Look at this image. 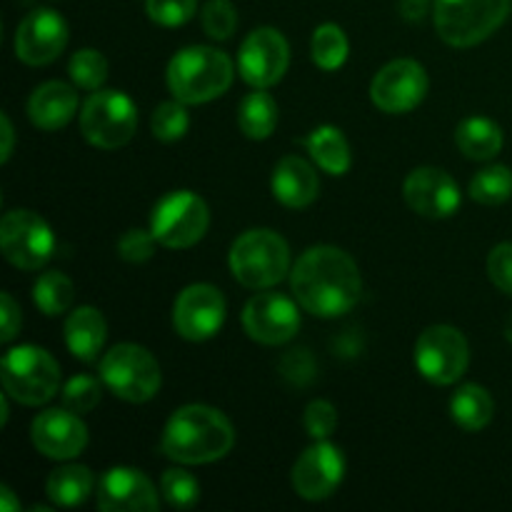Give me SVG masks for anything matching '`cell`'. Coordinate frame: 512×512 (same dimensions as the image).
<instances>
[{"label":"cell","mask_w":512,"mask_h":512,"mask_svg":"<svg viewBox=\"0 0 512 512\" xmlns=\"http://www.w3.org/2000/svg\"><path fill=\"white\" fill-rule=\"evenodd\" d=\"M405 203L423 218H450L458 213L460 188L445 170L415 168L403 185Z\"/></svg>","instance_id":"cell-19"},{"label":"cell","mask_w":512,"mask_h":512,"mask_svg":"<svg viewBox=\"0 0 512 512\" xmlns=\"http://www.w3.org/2000/svg\"><path fill=\"white\" fill-rule=\"evenodd\" d=\"M160 490H163V498L168 500V505H173L175 510L195 508L200 500V483L185 470H165Z\"/></svg>","instance_id":"cell-34"},{"label":"cell","mask_w":512,"mask_h":512,"mask_svg":"<svg viewBox=\"0 0 512 512\" xmlns=\"http://www.w3.org/2000/svg\"><path fill=\"white\" fill-rule=\"evenodd\" d=\"M145 10L153 23L163 28H180L198 13V0H148Z\"/></svg>","instance_id":"cell-37"},{"label":"cell","mask_w":512,"mask_h":512,"mask_svg":"<svg viewBox=\"0 0 512 512\" xmlns=\"http://www.w3.org/2000/svg\"><path fill=\"white\" fill-rule=\"evenodd\" d=\"M68 45V23L50 8L33 10L15 30V55L28 65H48Z\"/></svg>","instance_id":"cell-16"},{"label":"cell","mask_w":512,"mask_h":512,"mask_svg":"<svg viewBox=\"0 0 512 512\" xmlns=\"http://www.w3.org/2000/svg\"><path fill=\"white\" fill-rule=\"evenodd\" d=\"M493 413L495 403L483 385H463L453 395V400H450V415H453L455 425H460L468 433H478V430L488 428L490 420H493Z\"/></svg>","instance_id":"cell-27"},{"label":"cell","mask_w":512,"mask_h":512,"mask_svg":"<svg viewBox=\"0 0 512 512\" xmlns=\"http://www.w3.org/2000/svg\"><path fill=\"white\" fill-rule=\"evenodd\" d=\"M430 13V0H400V15L410 23H418Z\"/></svg>","instance_id":"cell-42"},{"label":"cell","mask_w":512,"mask_h":512,"mask_svg":"<svg viewBox=\"0 0 512 512\" xmlns=\"http://www.w3.org/2000/svg\"><path fill=\"white\" fill-rule=\"evenodd\" d=\"M93 488L95 478L90 468H85V465H63V468L50 473L48 483H45V495L58 508H75V505L88 500Z\"/></svg>","instance_id":"cell-26"},{"label":"cell","mask_w":512,"mask_h":512,"mask_svg":"<svg viewBox=\"0 0 512 512\" xmlns=\"http://www.w3.org/2000/svg\"><path fill=\"white\" fill-rule=\"evenodd\" d=\"M8 398H10L8 393H5L3 398H0V425L8 423Z\"/></svg>","instance_id":"cell-45"},{"label":"cell","mask_w":512,"mask_h":512,"mask_svg":"<svg viewBox=\"0 0 512 512\" xmlns=\"http://www.w3.org/2000/svg\"><path fill=\"white\" fill-rule=\"evenodd\" d=\"M15 510H20L18 498H15L13 490H10L8 485H3V488H0V512H15Z\"/></svg>","instance_id":"cell-44"},{"label":"cell","mask_w":512,"mask_h":512,"mask_svg":"<svg viewBox=\"0 0 512 512\" xmlns=\"http://www.w3.org/2000/svg\"><path fill=\"white\" fill-rule=\"evenodd\" d=\"M30 440L35 450L50 460H73L88 445V428L78 413L68 408H53L40 413L30 425Z\"/></svg>","instance_id":"cell-18"},{"label":"cell","mask_w":512,"mask_h":512,"mask_svg":"<svg viewBox=\"0 0 512 512\" xmlns=\"http://www.w3.org/2000/svg\"><path fill=\"white\" fill-rule=\"evenodd\" d=\"M68 73L73 83L83 90H100L108 78V60L103 53L93 48H83L70 58Z\"/></svg>","instance_id":"cell-32"},{"label":"cell","mask_w":512,"mask_h":512,"mask_svg":"<svg viewBox=\"0 0 512 512\" xmlns=\"http://www.w3.org/2000/svg\"><path fill=\"white\" fill-rule=\"evenodd\" d=\"M345 475V458L333 443L318 440L293 465V488L305 500H325L338 490Z\"/></svg>","instance_id":"cell-17"},{"label":"cell","mask_w":512,"mask_h":512,"mask_svg":"<svg viewBox=\"0 0 512 512\" xmlns=\"http://www.w3.org/2000/svg\"><path fill=\"white\" fill-rule=\"evenodd\" d=\"M290 288L300 308L315 318H340L358 305L363 278L345 250L335 245H315L293 265Z\"/></svg>","instance_id":"cell-1"},{"label":"cell","mask_w":512,"mask_h":512,"mask_svg":"<svg viewBox=\"0 0 512 512\" xmlns=\"http://www.w3.org/2000/svg\"><path fill=\"white\" fill-rule=\"evenodd\" d=\"M470 345L453 325H430L415 343V368L433 385H453L465 375Z\"/></svg>","instance_id":"cell-10"},{"label":"cell","mask_w":512,"mask_h":512,"mask_svg":"<svg viewBox=\"0 0 512 512\" xmlns=\"http://www.w3.org/2000/svg\"><path fill=\"white\" fill-rule=\"evenodd\" d=\"M512 0H433V23L453 48H473L510 15Z\"/></svg>","instance_id":"cell-5"},{"label":"cell","mask_w":512,"mask_h":512,"mask_svg":"<svg viewBox=\"0 0 512 512\" xmlns=\"http://www.w3.org/2000/svg\"><path fill=\"white\" fill-rule=\"evenodd\" d=\"M225 323V298L215 285L195 283L178 295L173 308V328L190 343L210 340Z\"/></svg>","instance_id":"cell-13"},{"label":"cell","mask_w":512,"mask_h":512,"mask_svg":"<svg viewBox=\"0 0 512 512\" xmlns=\"http://www.w3.org/2000/svg\"><path fill=\"white\" fill-rule=\"evenodd\" d=\"M243 328L255 343L283 345L300 330L298 305L280 293H258L243 310Z\"/></svg>","instance_id":"cell-15"},{"label":"cell","mask_w":512,"mask_h":512,"mask_svg":"<svg viewBox=\"0 0 512 512\" xmlns=\"http://www.w3.org/2000/svg\"><path fill=\"white\" fill-rule=\"evenodd\" d=\"M75 298V285L60 270H48V273L40 275L33 285V300L40 308V313H45L48 318H58L65 310L73 305Z\"/></svg>","instance_id":"cell-29"},{"label":"cell","mask_w":512,"mask_h":512,"mask_svg":"<svg viewBox=\"0 0 512 512\" xmlns=\"http://www.w3.org/2000/svg\"><path fill=\"white\" fill-rule=\"evenodd\" d=\"M0 250L15 268L40 270L53 258V230L33 210H10L0 220Z\"/></svg>","instance_id":"cell-11"},{"label":"cell","mask_w":512,"mask_h":512,"mask_svg":"<svg viewBox=\"0 0 512 512\" xmlns=\"http://www.w3.org/2000/svg\"><path fill=\"white\" fill-rule=\"evenodd\" d=\"M470 198L480 205H503L512 198V170L508 165H490L470 180Z\"/></svg>","instance_id":"cell-31"},{"label":"cell","mask_w":512,"mask_h":512,"mask_svg":"<svg viewBox=\"0 0 512 512\" xmlns=\"http://www.w3.org/2000/svg\"><path fill=\"white\" fill-rule=\"evenodd\" d=\"M428 73L418 60L400 58L385 65L370 85V98L383 113L400 115L418 108L428 95Z\"/></svg>","instance_id":"cell-12"},{"label":"cell","mask_w":512,"mask_h":512,"mask_svg":"<svg viewBox=\"0 0 512 512\" xmlns=\"http://www.w3.org/2000/svg\"><path fill=\"white\" fill-rule=\"evenodd\" d=\"M155 245L160 243L153 235V230L148 233V230L133 228L118 240V255L123 260H128V263H145V260L153 258Z\"/></svg>","instance_id":"cell-39"},{"label":"cell","mask_w":512,"mask_h":512,"mask_svg":"<svg viewBox=\"0 0 512 512\" xmlns=\"http://www.w3.org/2000/svg\"><path fill=\"white\" fill-rule=\"evenodd\" d=\"M3 390L23 405H43L58 393L60 365L53 355L35 345H18L0 360Z\"/></svg>","instance_id":"cell-6"},{"label":"cell","mask_w":512,"mask_h":512,"mask_svg":"<svg viewBox=\"0 0 512 512\" xmlns=\"http://www.w3.org/2000/svg\"><path fill=\"white\" fill-rule=\"evenodd\" d=\"M0 128H3V150H0V163H8L10 155H13V143H15V130L10 123L8 113L0 115Z\"/></svg>","instance_id":"cell-43"},{"label":"cell","mask_w":512,"mask_h":512,"mask_svg":"<svg viewBox=\"0 0 512 512\" xmlns=\"http://www.w3.org/2000/svg\"><path fill=\"white\" fill-rule=\"evenodd\" d=\"M100 398H103V385L90 375H75L63 388V408L78 415L90 413L100 403Z\"/></svg>","instance_id":"cell-35"},{"label":"cell","mask_w":512,"mask_h":512,"mask_svg":"<svg viewBox=\"0 0 512 512\" xmlns=\"http://www.w3.org/2000/svg\"><path fill=\"white\" fill-rule=\"evenodd\" d=\"M488 275L495 288L512 295V243H500L490 250Z\"/></svg>","instance_id":"cell-40"},{"label":"cell","mask_w":512,"mask_h":512,"mask_svg":"<svg viewBox=\"0 0 512 512\" xmlns=\"http://www.w3.org/2000/svg\"><path fill=\"white\" fill-rule=\"evenodd\" d=\"M310 53H313V60L318 68L333 73V70L343 68L345 60H348V53H350L348 35H345V30L335 23L320 25V28L313 33Z\"/></svg>","instance_id":"cell-30"},{"label":"cell","mask_w":512,"mask_h":512,"mask_svg":"<svg viewBox=\"0 0 512 512\" xmlns=\"http://www.w3.org/2000/svg\"><path fill=\"white\" fill-rule=\"evenodd\" d=\"M273 195L285 208H308L320 195L318 173L305 158L288 155L273 170Z\"/></svg>","instance_id":"cell-21"},{"label":"cell","mask_w":512,"mask_h":512,"mask_svg":"<svg viewBox=\"0 0 512 512\" xmlns=\"http://www.w3.org/2000/svg\"><path fill=\"white\" fill-rule=\"evenodd\" d=\"M200 20H203V30L213 40L233 38L235 28H238V13H235V5L230 0H210V3H205Z\"/></svg>","instance_id":"cell-36"},{"label":"cell","mask_w":512,"mask_h":512,"mask_svg":"<svg viewBox=\"0 0 512 512\" xmlns=\"http://www.w3.org/2000/svg\"><path fill=\"white\" fill-rule=\"evenodd\" d=\"M460 153L470 160H490L503 150V128L485 115H473L458 125L455 133Z\"/></svg>","instance_id":"cell-24"},{"label":"cell","mask_w":512,"mask_h":512,"mask_svg":"<svg viewBox=\"0 0 512 512\" xmlns=\"http://www.w3.org/2000/svg\"><path fill=\"white\" fill-rule=\"evenodd\" d=\"M278 115V103L273 95L265 93V88H255V93L245 95L238 108L240 130L250 140H265L278 128Z\"/></svg>","instance_id":"cell-28"},{"label":"cell","mask_w":512,"mask_h":512,"mask_svg":"<svg viewBox=\"0 0 512 512\" xmlns=\"http://www.w3.org/2000/svg\"><path fill=\"white\" fill-rule=\"evenodd\" d=\"M150 128H153V135L163 143H173V140H180L190 128V115L185 110V103L180 100H168V103H160L155 108L153 120H150Z\"/></svg>","instance_id":"cell-33"},{"label":"cell","mask_w":512,"mask_h":512,"mask_svg":"<svg viewBox=\"0 0 512 512\" xmlns=\"http://www.w3.org/2000/svg\"><path fill=\"white\" fill-rule=\"evenodd\" d=\"M108 338V325L103 313L93 305H80L65 320V345L73 358L83 363H95Z\"/></svg>","instance_id":"cell-23"},{"label":"cell","mask_w":512,"mask_h":512,"mask_svg":"<svg viewBox=\"0 0 512 512\" xmlns=\"http://www.w3.org/2000/svg\"><path fill=\"white\" fill-rule=\"evenodd\" d=\"M303 425L308 430L310 438L325 440L335 433L338 428V410H335L333 403L328 400H313V403L305 408Z\"/></svg>","instance_id":"cell-38"},{"label":"cell","mask_w":512,"mask_h":512,"mask_svg":"<svg viewBox=\"0 0 512 512\" xmlns=\"http://www.w3.org/2000/svg\"><path fill=\"white\" fill-rule=\"evenodd\" d=\"M305 148L313 155L315 163L330 175H345L353 163L350 155V145L345 140L343 130L333 128V125H320L313 133L305 138Z\"/></svg>","instance_id":"cell-25"},{"label":"cell","mask_w":512,"mask_h":512,"mask_svg":"<svg viewBox=\"0 0 512 512\" xmlns=\"http://www.w3.org/2000/svg\"><path fill=\"white\" fill-rule=\"evenodd\" d=\"M158 505V490L140 470L110 468L100 478L98 508L103 512H150Z\"/></svg>","instance_id":"cell-20"},{"label":"cell","mask_w":512,"mask_h":512,"mask_svg":"<svg viewBox=\"0 0 512 512\" xmlns=\"http://www.w3.org/2000/svg\"><path fill=\"white\" fill-rule=\"evenodd\" d=\"M290 65V45L275 28H255L240 45V75L253 88H270L285 75Z\"/></svg>","instance_id":"cell-14"},{"label":"cell","mask_w":512,"mask_h":512,"mask_svg":"<svg viewBox=\"0 0 512 512\" xmlns=\"http://www.w3.org/2000/svg\"><path fill=\"white\" fill-rule=\"evenodd\" d=\"M0 320H3V333H0V340H3V343H10V340L18 335L20 323H23V318H20V305L15 303L10 293L0 295Z\"/></svg>","instance_id":"cell-41"},{"label":"cell","mask_w":512,"mask_h":512,"mask_svg":"<svg viewBox=\"0 0 512 512\" xmlns=\"http://www.w3.org/2000/svg\"><path fill=\"white\" fill-rule=\"evenodd\" d=\"M230 273L250 290H268L285 278L290 268V248L273 230H248L233 243L228 255Z\"/></svg>","instance_id":"cell-4"},{"label":"cell","mask_w":512,"mask_h":512,"mask_svg":"<svg viewBox=\"0 0 512 512\" xmlns=\"http://www.w3.org/2000/svg\"><path fill=\"white\" fill-rule=\"evenodd\" d=\"M100 380L115 398L125 403H148L163 385L158 360L135 343L115 345L103 355Z\"/></svg>","instance_id":"cell-7"},{"label":"cell","mask_w":512,"mask_h":512,"mask_svg":"<svg viewBox=\"0 0 512 512\" xmlns=\"http://www.w3.org/2000/svg\"><path fill=\"white\" fill-rule=\"evenodd\" d=\"M235 445V430L225 413L210 405L175 410L163 430L160 448L180 465H205L225 458Z\"/></svg>","instance_id":"cell-2"},{"label":"cell","mask_w":512,"mask_h":512,"mask_svg":"<svg viewBox=\"0 0 512 512\" xmlns=\"http://www.w3.org/2000/svg\"><path fill=\"white\" fill-rule=\"evenodd\" d=\"M78 113V93L63 80H48L38 85L28 100V115L35 128L60 130Z\"/></svg>","instance_id":"cell-22"},{"label":"cell","mask_w":512,"mask_h":512,"mask_svg":"<svg viewBox=\"0 0 512 512\" xmlns=\"http://www.w3.org/2000/svg\"><path fill=\"white\" fill-rule=\"evenodd\" d=\"M233 60L210 45L178 50L168 63V90L185 105H203L220 98L233 85Z\"/></svg>","instance_id":"cell-3"},{"label":"cell","mask_w":512,"mask_h":512,"mask_svg":"<svg viewBox=\"0 0 512 512\" xmlns=\"http://www.w3.org/2000/svg\"><path fill=\"white\" fill-rule=\"evenodd\" d=\"M505 338H508L512 343V313L508 315V318H505Z\"/></svg>","instance_id":"cell-46"},{"label":"cell","mask_w":512,"mask_h":512,"mask_svg":"<svg viewBox=\"0 0 512 512\" xmlns=\"http://www.w3.org/2000/svg\"><path fill=\"white\" fill-rule=\"evenodd\" d=\"M210 225V210L193 190L168 193L153 210L150 230L163 248L185 250L205 238Z\"/></svg>","instance_id":"cell-9"},{"label":"cell","mask_w":512,"mask_h":512,"mask_svg":"<svg viewBox=\"0 0 512 512\" xmlns=\"http://www.w3.org/2000/svg\"><path fill=\"white\" fill-rule=\"evenodd\" d=\"M138 130L135 103L120 90H95L80 110V133L100 150H118Z\"/></svg>","instance_id":"cell-8"}]
</instances>
